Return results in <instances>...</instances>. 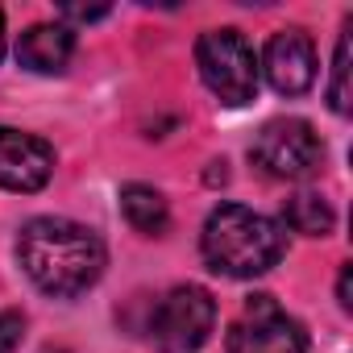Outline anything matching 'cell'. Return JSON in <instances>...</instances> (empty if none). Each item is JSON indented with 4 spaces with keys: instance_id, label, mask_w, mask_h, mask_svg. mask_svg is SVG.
Masks as SVG:
<instances>
[{
    "instance_id": "obj_11",
    "label": "cell",
    "mask_w": 353,
    "mask_h": 353,
    "mask_svg": "<svg viewBox=\"0 0 353 353\" xmlns=\"http://www.w3.org/2000/svg\"><path fill=\"white\" fill-rule=\"evenodd\" d=\"M283 221H287L295 233H303V237H328L332 225H336V212H332V204H328L320 192H299V196L287 200Z\"/></svg>"
},
{
    "instance_id": "obj_6",
    "label": "cell",
    "mask_w": 353,
    "mask_h": 353,
    "mask_svg": "<svg viewBox=\"0 0 353 353\" xmlns=\"http://www.w3.org/2000/svg\"><path fill=\"white\" fill-rule=\"evenodd\" d=\"M229 353H307V332L270 295H254L229 328Z\"/></svg>"
},
{
    "instance_id": "obj_1",
    "label": "cell",
    "mask_w": 353,
    "mask_h": 353,
    "mask_svg": "<svg viewBox=\"0 0 353 353\" xmlns=\"http://www.w3.org/2000/svg\"><path fill=\"white\" fill-rule=\"evenodd\" d=\"M17 258L30 283L54 299H75L104 274V241L96 229L67 216H34L17 233Z\"/></svg>"
},
{
    "instance_id": "obj_16",
    "label": "cell",
    "mask_w": 353,
    "mask_h": 353,
    "mask_svg": "<svg viewBox=\"0 0 353 353\" xmlns=\"http://www.w3.org/2000/svg\"><path fill=\"white\" fill-rule=\"evenodd\" d=\"M0 59H5V13H0Z\"/></svg>"
},
{
    "instance_id": "obj_2",
    "label": "cell",
    "mask_w": 353,
    "mask_h": 353,
    "mask_svg": "<svg viewBox=\"0 0 353 353\" xmlns=\"http://www.w3.org/2000/svg\"><path fill=\"white\" fill-rule=\"evenodd\" d=\"M200 250L216 274L258 279V274L274 270L279 258L287 254V233L279 221H270L245 204H221L204 221Z\"/></svg>"
},
{
    "instance_id": "obj_17",
    "label": "cell",
    "mask_w": 353,
    "mask_h": 353,
    "mask_svg": "<svg viewBox=\"0 0 353 353\" xmlns=\"http://www.w3.org/2000/svg\"><path fill=\"white\" fill-rule=\"evenodd\" d=\"M46 353H50V349H46ZM54 353H63V349H54Z\"/></svg>"
},
{
    "instance_id": "obj_5",
    "label": "cell",
    "mask_w": 353,
    "mask_h": 353,
    "mask_svg": "<svg viewBox=\"0 0 353 353\" xmlns=\"http://www.w3.org/2000/svg\"><path fill=\"white\" fill-rule=\"evenodd\" d=\"M250 158L270 174V179H307L324 162V141L320 133L299 121V117H279L266 121L250 145Z\"/></svg>"
},
{
    "instance_id": "obj_7",
    "label": "cell",
    "mask_w": 353,
    "mask_h": 353,
    "mask_svg": "<svg viewBox=\"0 0 353 353\" xmlns=\"http://www.w3.org/2000/svg\"><path fill=\"white\" fill-rule=\"evenodd\" d=\"M54 174V150L50 141L0 125V188L5 192H42Z\"/></svg>"
},
{
    "instance_id": "obj_10",
    "label": "cell",
    "mask_w": 353,
    "mask_h": 353,
    "mask_svg": "<svg viewBox=\"0 0 353 353\" xmlns=\"http://www.w3.org/2000/svg\"><path fill=\"white\" fill-rule=\"evenodd\" d=\"M121 212H125L129 229L141 233V237H162L170 229V208H166L162 192H154L145 183H125L121 188Z\"/></svg>"
},
{
    "instance_id": "obj_3",
    "label": "cell",
    "mask_w": 353,
    "mask_h": 353,
    "mask_svg": "<svg viewBox=\"0 0 353 353\" xmlns=\"http://www.w3.org/2000/svg\"><path fill=\"white\" fill-rule=\"evenodd\" d=\"M196 67H200V79L208 83V92L221 96V104H229V108H241L258 96V59H254V46L237 30L200 34Z\"/></svg>"
},
{
    "instance_id": "obj_9",
    "label": "cell",
    "mask_w": 353,
    "mask_h": 353,
    "mask_svg": "<svg viewBox=\"0 0 353 353\" xmlns=\"http://www.w3.org/2000/svg\"><path fill=\"white\" fill-rule=\"evenodd\" d=\"M75 54V34L67 26H30L17 42V63L34 75H63Z\"/></svg>"
},
{
    "instance_id": "obj_4",
    "label": "cell",
    "mask_w": 353,
    "mask_h": 353,
    "mask_svg": "<svg viewBox=\"0 0 353 353\" xmlns=\"http://www.w3.org/2000/svg\"><path fill=\"white\" fill-rule=\"evenodd\" d=\"M212 324H216V299L204 287L188 283L158 299L150 316V336L162 353H192L208 341Z\"/></svg>"
},
{
    "instance_id": "obj_15",
    "label": "cell",
    "mask_w": 353,
    "mask_h": 353,
    "mask_svg": "<svg viewBox=\"0 0 353 353\" xmlns=\"http://www.w3.org/2000/svg\"><path fill=\"white\" fill-rule=\"evenodd\" d=\"M336 295H341V307L349 312V307H353V299H349V262L341 266V283H336Z\"/></svg>"
},
{
    "instance_id": "obj_14",
    "label": "cell",
    "mask_w": 353,
    "mask_h": 353,
    "mask_svg": "<svg viewBox=\"0 0 353 353\" xmlns=\"http://www.w3.org/2000/svg\"><path fill=\"white\" fill-rule=\"evenodd\" d=\"M67 21H100V17H108V9L104 5H96V9H83V5H63L59 9Z\"/></svg>"
},
{
    "instance_id": "obj_13",
    "label": "cell",
    "mask_w": 353,
    "mask_h": 353,
    "mask_svg": "<svg viewBox=\"0 0 353 353\" xmlns=\"http://www.w3.org/2000/svg\"><path fill=\"white\" fill-rule=\"evenodd\" d=\"M21 332H26V320H21V312L0 307V353H17V345H21Z\"/></svg>"
},
{
    "instance_id": "obj_8",
    "label": "cell",
    "mask_w": 353,
    "mask_h": 353,
    "mask_svg": "<svg viewBox=\"0 0 353 353\" xmlns=\"http://www.w3.org/2000/svg\"><path fill=\"white\" fill-rule=\"evenodd\" d=\"M258 75H266V83L279 96H303L316 83V46H312V38L303 30H279L262 50Z\"/></svg>"
},
{
    "instance_id": "obj_12",
    "label": "cell",
    "mask_w": 353,
    "mask_h": 353,
    "mask_svg": "<svg viewBox=\"0 0 353 353\" xmlns=\"http://www.w3.org/2000/svg\"><path fill=\"white\" fill-rule=\"evenodd\" d=\"M328 104L336 117L349 112V34L336 38V59H332V79H328Z\"/></svg>"
}]
</instances>
